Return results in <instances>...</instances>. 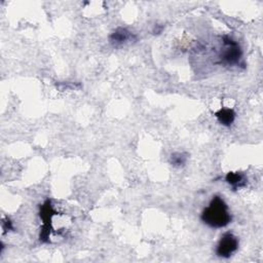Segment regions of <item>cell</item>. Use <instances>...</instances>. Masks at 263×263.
<instances>
[{
	"label": "cell",
	"mask_w": 263,
	"mask_h": 263,
	"mask_svg": "<svg viewBox=\"0 0 263 263\" xmlns=\"http://www.w3.org/2000/svg\"><path fill=\"white\" fill-rule=\"evenodd\" d=\"M231 214L228 206L221 196H213L209 206L204 209L201 215V220L212 228H222L231 222Z\"/></svg>",
	"instance_id": "obj_1"
},
{
	"label": "cell",
	"mask_w": 263,
	"mask_h": 263,
	"mask_svg": "<svg viewBox=\"0 0 263 263\" xmlns=\"http://www.w3.org/2000/svg\"><path fill=\"white\" fill-rule=\"evenodd\" d=\"M223 47L220 52L221 63L225 66H235L240 65L243 57V51L240 44L229 36H224L222 38Z\"/></svg>",
	"instance_id": "obj_2"
},
{
	"label": "cell",
	"mask_w": 263,
	"mask_h": 263,
	"mask_svg": "<svg viewBox=\"0 0 263 263\" xmlns=\"http://www.w3.org/2000/svg\"><path fill=\"white\" fill-rule=\"evenodd\" d=\"M56 214L51 201L46 200L44 204L40 207V218L43 221V225L40 231L39 239L42 243H48L49 242V234L51 231V223H52V216Z\"/></svg>",
	"instance_id": "obj_3"
},
{
	"label": "cell",
	"mask_w": 263,
	"mask_h": 263,
	"mask_svg": "<svg viewBox=\"0 0 263 263\" xmlns=\"http://www.w3.org/2000/svg\"><path fill=\"white\" fill-rule=\"evenodd\" d=\"M239 246V239L233 233L226 232L221 236L216 247V255L221 258H229L233 253L236 252Z\"/></svg>",
	"instance_id": "obj_4"
},
{
	"label": "cell",
	"mask_w": 263,
	"mask_h": 263,
	"mask_svg": "<svg viewBox=\"0 0 263 263\" xmlns=\"http://www.w3.org/2000/svg\"><path fill=\"white\" fill-rule=\"evenodd\" d=\"M136 40L137 38L133 33L128 31L126 28H122V27L115 29L109 36L110 43L116 47Z\"/></svg>",
	"instance_id": "obj_5"
},
{
	"label": "cell",
	"mask_w": 263,
	"mask_h": 263,
	"mask_svg": "<svg viewBox=\"0 0 263 263\" xmlns=\"http://www.w3.org/2000/svg\"><path fill=\"white\" fill-rule=\"evenodd\" d=\"M218 121L225 126H230L235 119V112L231 108H221L215 113Z\"/></svg>",
	"instance_id": "obj_6"
},
{
	"label": "cell",
	"mask_w": 263,
	"mask_h": 263,
	"mask_svg": "<svg viewBox=\"0 0 263 263\" xmlns=\"http://www.w3.org/2000/svg\"><path fill=\"white\" fill-rule=\"evenodd\" d=\"M226 182L232 187L233 190H236L239 188L245 187L247 184V179L246 177L241 174V173H233V172H229L226 177H225Z\"/></svg>",
	"instance_id": "obj_7"
},
{
	"label": "cell",
	"mask_w": 263,
	"mask_h": 263,
	"mask_svg": "<svg viewBox=\"0 0 263 263\" xmlns=\"http://www.w3.org/2000/svg\"><path fill=\"white\" fill-rule=\"evenodd\" d=\"M188 160V154L185 152H175L171 155L170 163L173 167L176 168H181L184 167L185 164L187 163Z\"/></svg>",
	"instance_id": "obj_8"
},
{
	"label": "cell",
	"mask_w": 263,
	"mask_h": 263,
	"mask_svg": "<svg viewBox=\"0 0 263 263\" xmlns=\"http://www.w3.org/2000/svg\"><path fill=\"white\" fill-rule=\"evenodd\" d=\"M3 228L5 231H10V230H13L14 229V226H13V222L10 220V219H5L3 221Z\"/></svg>",
	"instance_id": "obj_9"
},
{
	"label": "cell",
	"mask_w": 263,
	"mask_h": 263,
	"mask_svg": "<svg viewBox=\"0 0 263 263\" xmlns=\"http://www.w3.org/2000/svg\"><path fill=\"white\" fill-rule=\"evenodd\" d=\"M164 26L163 25H160V24H157V25H155L154 27H153V30H152V33L154 34V35H159V34H161V33H163V31H164Z\"/></svg>",
	"instance_id": "obj_10"
}]
</instances>
